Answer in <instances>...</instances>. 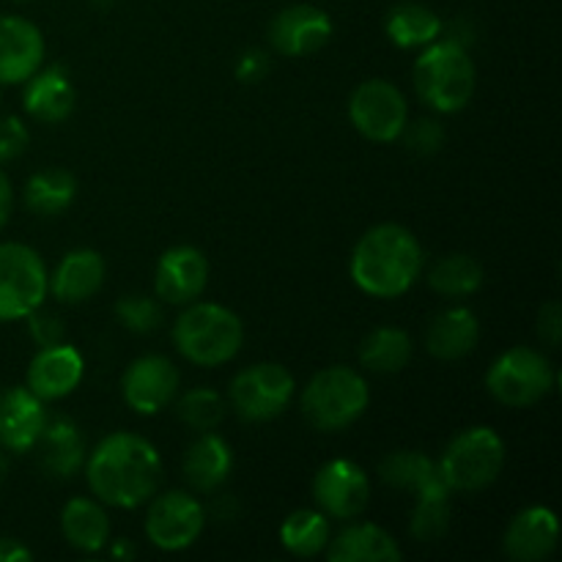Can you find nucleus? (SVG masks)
Segmentation results:
<instances>
[{
    "mask_svg": "<svg viewBox=\"0 0 562 562\" xmlns=\"http://www.w3.org/2000/svg\"><path fill=\"white\" fill-rule=\"evenodd\" d=\"M93 497L110 508H140L162 483V459L146 437L115 431L93 448L86 464Z\"/></svg>",
    "mask_w": 562,
    "mask_h": 562,
    "instance_id": "f257e3e1",
    "label": "nucleus"
},
{
    "mask_svg": "<svg viewBox=\"0 0 562 562\" xmlns=\"http://www.w3.org/2000/svg\"><path fill=\"white\" fill-rule=\"evenodd\" d=\"M423 247L409 228L398 223L373 225L351 250L349 272L360 291L376 300L406 294L423 274Z\"/></svg>",
    "mask_w": 562,
    "mask_h": 562,
    "instance_id": "f03ea898",
    "label": "nucleus"
},
{
    "mask_svg": "<svg viewBox=\"0 0 562 562\" xmlns=\"http://www.w3.org/2000/svg\"><path fill=\"white\" fill-rule=\"evenodd\" d=\"M173 344L184 360L220 368L234 360L245 344V327L234 311L217 302H190L173 324Z\"/></svg>",
    "mask_w": 562,
    "mask_h": 562,
    "instance_id": "7ed1b4c3",
    "label": "nucleus"
},
{
    "mask_svg": "<svg viewBox=\"0 0 562 562\" xmlns=\"http://www.w3.org/2000/svg\"><path fill=\"white\" fill-rule=\"evenodd\" d=\"M415 91L437 113H459L475 93V64L461 44L431 42L415 60Z\"/></svg>",
    "mask_w": 562,
    "mask_h": 562,
    "instance_id": "20e7f679",
    "label": "nucleus"
},
{
    "mask_svg": "<svg viewBox=\"0 0 562 562\" xmlns=\"http://www.w3.org/2000/svg\"><path fill=\"white\" fill-rule=\"evenodd\" d=\"M371 401V390L355 368L333 366L318 371L302 390V415L318 431H344L360 420Z\"/></svg>",
    "mask_w": 562,
    "mask_h": 562,
    "instance_id": "39448f33",
    "label": "nucleus"
},
{
    "mask_svg": "<svg viewBox=\"0 0 562 562\" xmlns=\"http://www.w3.org/2000/svg\"><path fill=\"white\" fill-rule=\"evenodd\" d=\"M450 492H483L505 467V442L494 428L472 426L456 434L437 461Z\"/></svg>",
    "mask_w": 562,
    "mask_h": 562,
    "instance_id": "423d86ee",
    "label": "nucleus"
},
{
    "mask_svg": "<svg viewBox=\"0 0 562 562\" xmlns=\"http://www.w3.org/2000/svg\"><path fill=\"white\" fill-rule=\"evenodd\" d=\"M554 368L538 349L516 346L499 355L486 373V390L497 404L510 409H527L554 390Z\"/></svg>",
    "mask_w": 562,
    "mask_h": 562,
    "instance_id": "0eeeda50",
    "label": "nucleus"
},
{
    "mask_svg": "<svg viewBox=\"0 0 562 562\" xmlns=\"http://www.w3.org/2000/svg\"><path fill=\"white\" fill-rule=\"evenodd\" d=\"M47 267L33 247L0 241V322H20L47 296Z\"/></svg>",
    "mask_w": 562,
    "mask_h": 562,
    "instance_id": "6e6552de",
    "label": "nucleus"
},
{
    "mask_svg": "<svg viewBox=\"0 0 562 562\" xmlns=\"http://www.w3.org/2000/svg\"><path fill=\"white\" fill-rule=\"evenodd\" d=\"M294 376L278 362H258L245 368L236 373L228 390L236 415L247 423H267L283 415L294 401Z\"/></svg>",
    "mask_w": 562,
    "mask_h": 562,
    "instance_id": "1a4fd4ad",
    "label": "nucleus"
},
{
    "mask_svg": "<svg viewBox=\"0 0 562 562\" xmlns=\"http://www.w3.org/2000/svg\"><path fill=\"white\" fill-rule=\"evenodd\" d=\"M349 119L366 140L395 143L401 140V132L409 121V104L393 82L366 80L351 93Z\"/></svg>",
    "mask_w": 562,
    "mask_h": 562,
    "instance_id": "9d476101",
    "label": "nucleus"
},
{
    "mask_svg": "<svg viewBox=\"0 0 562 562\" xmlns=\"http://www.w3.org/2000/svg\"><path fill=\"white\" fill-rule=\"evenodd\" d=\"M148 503L151 505L146 514V538L154 547L162 552H181L198 541L206 525V510L195 497L173 488L159 497L154 494Z\"/></svg>",
    "mask_w": 562,
    "mask_h": 562,
    "instance_id": "9b49d317",
    "label": "nucleus"
},
{
    "mask_svg": "<svg viewBox=\"0 0 562 562\" xmlns=\"http://www.w3.org/2000/svg\"><path fill=\"white\" fill-rule=\"evenodd\" d=\"M371 483L366 470L349 459H333L313 477V499L318 510L333 519H357L368 508Z\"/></svg>",
    "mask_w": 562,
    "mask_h": 562,
    "instance_id": "f8f14e48",
    "label": "nucleus"
},
{
    "mask_svg": "<svg viewBox=\"0 0 562 562\" xmlns=\"http://www.w3.org/2000/svg\"><path fill=\"white\" fill-rule=\"evenodd\" d=\"M179 393V371L162 355H143L121 376V395L137 415H157Z\"/></svg>",
    "mask_w": 562,
    "mask_h": 562,
    "instance_id": "ddd939ff",
    "label": "nucleus"
},
{
    "mask_svg": "<svg viewBox=\"0 0 562 562\" xmlns=\"http://www.w3.org/2000/svg\"><path fill=\"white\" fill-rule=\"evenodd\" d=\"M329 38H333V20L327 11L311 3L289 5L269 25V42L285 58L318 53Z\"/></svg>",
    "mask_w": 562,
    "mask_h": 562,
    "instance_id": "4468645a",
    "label": "nucleus"
},
{
    "mask_svg": "<svg viewBox=\"0 0 562 562\" xmlns=\"http://www.w3.org/2000/svg\"><path fill=\"white\" fill-rule=\"evenodd\" d=\"M209 261L198 247L176 245L162 252L154 274L157 296L168 305H190L206 291Z\"/></svg>",
    "mask_w": 562,
    "mask_h": 562,
    "instance_id": "2eb2a0df",
    "label": "nucleus"
},
{
    "mask_svg": "<svg viewBox=\"0 0 562 562\" xmlns=\"http://www.w3.org/2000/svg\"><path fill=\"white\" fill-rule=\"evenodd\" d=\"M44 36L31 20L0 16V86H20L42 69Z\"/></svg>",
    "mask_w": 562,
    "mask_h": 562,
    "instance_id": "dca6fc26",
    "label": "nucleus"
},
{
    "mask_svg": "<svg viewBox=\"0 0 562 562\" xmlns=\"http://www.w3.org/2000/svg\"><path fill=\"white\" fill-rule=\"evenodd\" d=\"M82 373H86V360L75 346H44L27 366L25 387L42 401H60L80 387Z\"/></svg>",
    "mask_w": 562,
    "mask_h": 562,
    "instance_id": "f3484780",
    "label": "nucleus"
},
{
    "mask_svg": "<svg viewBox=\"0 0 562 562\" xmlns=\"http://www.w3.org/2000/svg\"><path fill=\"white\" fill-rule=\"evenodd\" d=\"M47 426V409L27 387H11L0 395V448L9 453H27L36 448Z\"/></svg>",
    "mask_w": 562,
    "mask_h": 562,
    "instance_id": "a211bd4d",
    "label": "nucleus"
},
{
    "mask_svg": "<svg viewBox=\"0 0 562 562\" xmlns=\"http://www.w3.org/2000/svg\"><path fill=\"white\" fill-rule=\"evenodd\" d=\"M560 541V521L552 508L532 505V508L519 510L510 519L505 530L503 547L505 554L516 562H538L547 560L558 549Z\"/></svg>",
    "mask_w": 562,
    "mask_h": 562,
    "instance_id": "6ab92c4d",
    "label": "nucleus"
},
{
    "mask_svg": "<svg viewBox=\"0 0 562 562\" xmlns=\"http://www.w3.org/2000/svg\"><path fill=\"white\" fill-rule=\"evenodd\" d=\"M104 272H108V267H104V258L97 250L77 247V250H69L60 258L53 274H47V294H53L64 305L86 302L102 289Z\"/></svg>",
    "mask_w": 562,
    "mask_h": 562,
    "instance_id": "aec40b11",
    "label": "nucleus"
},
{
    "mask_svg": "<svg viewBox=\"0 0 562 562\" xmlns=\"http://www.w3.org/2000/svg\"><path fill=\"white\" fill-rule=\"evenodd\" d=\"M75 86H71V77L64 66H47V69L36 71L25 80V93H22L25 113L42 124L66 121L75 110Z\"/></svg>",
    "mask_w": 562,
    "mask_h": 562,
    "instance_id": "412c9836",
    "label": "nucleus"
},
{
    "mask_svg": "<svg viewBox=\"0 0 562 562\" xmlns=\"http://www.w3.org/2000/svg\"><path fill=\"white\" fill-rule=\"evenodd\" d=\"M327 558L329 562H398L404 552L387 530L371 521H360L329 538Z\"/></svg>",
    "mask_w": 562,
    "mask_h": 562,
    "instance_id": "4be33fe9",
    "label": "nucleus"
},
{
    "mask_svg": "<svg viewBox=\"0 0 562 562\" xmlns=\"http://www.w3.org/2000/svg\"><path fill=\"white\" fill-rule=\"evenodd\" d=\"M481 338V324L470 307H448V311L437 313L426 333V349L428 355L437 360H461L470 355Z\"/></svg>",
    "mask_w": 562,
    "mask_h": 562,
    "instance_id": "5701e85b",
    "label": "nucleus"
},
{
    "mask_svg": "<svg viewBox=\"0 0 562 562\" xmlns=\"http://www.w3.org/2000/svg\"><path fill=\"white\" fill-rule=\"evenodd\" d=\"M379 475L387 486L401 488V492H415L417 497L450 494L437 461L428 459L420 450H395V453H390L379 467Z\"/></svg>",
    "mask_w": 562,
    "mask_h": 562,
    "instance_id": "b1692460",
    "label": "nucleus"
},
{
    "mask_svg": "<svg viewBox=\"0 0 562 562\" xmlns=\"http://www.w3.org/2000/svg\"><path fill=\"white\" fill-rule=\"evenodd\" d=\"M234 467V453L220 434L206 431L187 448L184 477L195 492H214L223 486Z\"/></svg>",
    "mask_w": 562,
    "mask_h": 562,
    "instance_id": "393cba45",
    "label": "nucleus"
},
{
    "mask_svg": "<svg viewBox=\"0 0 562 562\" xmlns=\"http://www.w3.org/2000/svg\"><path fill=\"white\" fill-rule=\"evenodd\" d=\"M60 532L71 549L86 554H97L110 541V519L102 503L88 497H75L60 510Z\"/></svg>",
    "mask_w": 562,
    "mask_h": 562,
    "instance_id": "a878e982",
    "label": "nucleus"
},
{
    "mask_svg": "<svg viewBox=\"0 0 562 562\" xmlns=\"http://www.w3.org/2000/svg\"><path fill=\"white\" fill-rule=\"evenodd\" d=\"M42 464L53 477H75L77 470L86 464V442L80 428L69 417H53L44 426L42 437Z\"/></svg>",
    "mask_w": 562,
    "mask_h": 562,
    "instance_id": "bb28decb",
    "label": "nucleus"
},
{
    "mask_svg": "<svg viewBox=\"0 0 562 562\" xmlns=\"http://www.w3.org/2000/svg\"><path fill=\"white\" fill-rule=\"evenodd\" d=\"M384 27H387L390 42L401 49L426 47V44L437 42L445 31L437 11L423 3H398L384 20Z\"/></svg>",
    "mask_w": 562,
    "mask_h": 562,
    "instance_id": "cd10ccee",
    "label": "nucleus"
},
{
    "mask_svg": "<svg viewBox=\"0 0 562 562\" xmlns=\"http://www.w3.org/2000/svg\"><path fill=\"white\" fill-rule=\"evenodd\" d=\"M77 181L69 170L47 168L38 170L25 184V206L38 217H55L64 214L75 203Z\"/></svg>",
    "mask_w": 562,
    "mask_h": 562,
    "instance_id": "c85d7f7f",
    "label": "nucleus"
},
{
    "mask_svg": "<svg viewBox=\"0 0 562 562\" xmlns=\"http://www.w3.org/2000/svg\"><path fill=\"white\" fill-rule=\"evenodd\" d=\"M412 360L409 333L398 327H379L360 344V362L373 373H398Z\"/></svg>",
    "mask_w": 562,
    "mask_h": 562,
    "instance_id": "c756f323",
    "label": "nucleus"
},
{
    "mask_svg": "<svg viewBox=\"0 0 562 562\" xmlns=\"http://www.w3.org/2000/svg\"><path fill=\"white\" fill-rule=\"evenodd\" d=\"M280 543L294 558H316L329 543V521L322 510L300 508L280 525Z\"/></svg>",
    "mask_w": 562,
    "mask_h": 562,
    "instance_id": "7c9ffc66",
    "label": "nucleus"
},
{
    "mask_svg": "<svg viewBox=\"0 0 562 562\" xmlns=\"http://www.w3.org/2000/svg\"><path fill=\"white\" fill-rule=\"evenodd\" d=\"M428 285L437 294L450 296V300H461V296L475 294L483 285V267L467 252H453V256L439 258L428 272Z\"/></svg>",
    "mask_w": 562,
    "mask_h": 562,
    "instance_id": "2f4dec72",
    "label": "nucleus"
},
{
    "mask_svg": "<svg viewBox=\"0 0 562 562\" xmlns=\"http://www.w3.org/2000/svg\"><path fill=\"white\" fill-rule=\"evenodd\" d=\"M176 412H179V420L184 423L187 428H192V431L198 434H206L214 431V428L223 423L225 401L223 395L214 393V390L198 387L181 395L179 404H176Z\"/></svg>",
    "mask_w": 562,
    "mask_h": 562,
    "instance_id": "473e14b6",
    "label": "nucleus"
},
{
    "mask_svg": "<svg viewBox=\"0 0 562 562\" xmlns=\"http://www.w3.org/2000/svg\"><path fill=\"white\" fill-rule=\"evenodd\" d=\"M450 530V494H428L417 497L415 514H412L409 532L420 543H434Z\"/></svg>",
    "mask_w": 562,
    "mask_h": 562,
    "instance_id": "72a5a7b5",
    "label": "nucleus"
},
{
    "mask_svg": "<svg viewBox=\"0 0 562 562\" xmlns=\"http://www.w3.org/2000/svg\"><path fill=\"white\" fill-rule=\"evenodd\" d=\"M115 316H119L121 327H126L130 333L148 335L162 324V305L151 296L130 294L115 302Z\"/></svg>",
    "mask_w": 562,
    "mask_h": 562,
    "instance_id": "f704fd0d",
    "label": "nucleus"
},
{
    "mask_svg": "<svg viewBox=\"0 0 562 562\" xmlns=\"http://www.w3.org/2000/svg\"><path fill=\"white\" fill-rule=\"evenodd\" d=\"M401 137H404L409 151L420 154V157H431V154H437L445 146V126L434 119H420L415 124L406 121Z\"/></svg>",
    "mask_w": 562,
    "mask_h": 562,
    "instance_id": "c9c22d12",
    "label": "nucleus"
},
{
    "mask_svg": "<svg viewBox=\"0 0 562 562\" xmlns=\"http://www.w3.org/2000/svg\"><path fill=\"white\" fill-rule=\"evenodd\" d=\"M25 322H27V333H31V338L36 340L38 349H44V346L64 344V338H66L64 322H60L58 316H53V313L36 307L31 316H25Z\"/></svg>",
    "mask_w": 562,
    "mask_h": 562,
    "instance_id": "e433bc0d",
    "label": "nucleus"
},
{
    "mask_svg": "<svg viewBox=\"0 0 562 562\" xmlns=\"http://www.w3.org/2000/svg\"><path fill=\"white\" fill-rule=\"evenodd\" d=\"M27 143H31V132H27V126L16 115L0 119V165L22 157Z\"/></svg>",
    "mask_w": 562,
    "mask_h": 562,
    "instance_id": "4c0bfd02",
    "label": "nucleus"
},
{
    "mask_svg": "<svg viewBox=\"0 0 562 562\" xmlns=\"http://www.w3.org/2000/svg\"><path fill=\"white\" fill-rule=\"evenodd\" d=\"M269 75V55L263 49H247L236 60V77L241 82H261Z\"/></svg>",
    "mask_w": 562,
    "mask_h": 562,
    "instance_id": "58836bf2",
    "label": "nucleus"
},
{
    "mask_svg": "<svg viewBox=\"0 0 562 562\" xmlns=\"http://www.w3.org/2000/svg\"><path fill=\"white\" fill-rule=\"evenodd\" d=\"M538 335H541L543 344L560 346L562 338V307L560 302H547L538 313Z\"/></svg>",
    "mask_w": 562,
    "mask_h": 562,
    "instance_id": "ea45409f",
    "label": "nucleus"
},
{
    "mask_svg": "<svg viewBox=\"0 0 562 562\" xmlns=\"http://www.w3.org/2000/svg\"><path fill=\"white\" fill-rule=\"evenodd\" d=\"M31 558L33 552L25 543L14 541V538H0V562H27Z\"/></svg>",
    "mask_w": 562,
    "mask_h": 562,
    "instance_id": "a19ab883",
    "label": "nucleus"
},
{
    "mask_svg": "<svg viewBox=\"0 0 562 562\" xmlns=\"http://www.w3.org/2000/svg\"><path fill=\"white\" fill-rule=\"evenodd\" d=\"M11 206H14V190H11L9 176H5L3 168H0V228L9 223Z\"/></svg>",
    "mask_w": 562,
    "mask_h": 562,
    "instance_id": "79ce46f5",
    "label": "nucleus"
},
{
    "mask_svg": "<svg viewBox=\"0 0 562 562\" xmlns=\"http://www.w3.org/2000/svg\"><path fill=\"white\" fill-rule=\"evenodd\" d=\"M113 558H124V560H132L135 558V547H132L126 538H121V541H115L113 547Z\"/></svg>",
    "mask_w": 562,
    "mask_h": 562,
    "instance_id": "37998d69",
    "label": "nucleus"
},
{
    "mask_svg": "<svg viewBox=\"0 0 562 562\" xmlns=\"http://www.w3.org/2000/svg\"><path fill=\"white\" fill-rule=\"evenodd\" d=\"M5 475H9V456H5V450L0 448V481H3Z\"/></svg>",
    "mask_w": 562,
    "mask_h": 562,
    "instance_id": "c03bdc74",
    "label": "nucleus"
},
{
    "mask_svg": "<svg viewBox=\"0 0 562 562\" xmlns=\"http://www.w3.org/2000/svg\"><path fill=\"white\" fill-rule=\"evenodd\" d=\"M115 0H91L93 9H108V5H113Z\"/></svg>",
    "mask_w": 562,
    "mask_h": 562,
    "instance_id": "a18cd8bd",
    "label": "nucleus"
},
{
    "mask_svg": "<svg viewBox=\"0 0 562 562\" xmlns=\"http://www.w3.org/2000/svg\"><path fill=\"white\" fill-rule=\"evenodd\" d=\"M14 3H27V0H14Z\"/></svg>",
    "mask_w": 562,
    "mask_h": 562,
    "instance_id": "49530a36",
    "label": "nucleus"
}]
</instances>
